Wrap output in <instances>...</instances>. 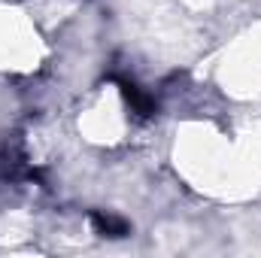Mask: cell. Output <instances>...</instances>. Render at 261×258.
<instances>
[{"label":"cell","instance_id":"6da1fadb","mask_svg":"<svg viewBox=\"0 0 261 258\" xmlns=\"http://www.w3.org/2000/svg\"><path fill=\"white\" fill-rule=\"evenodd\" d=\"M116 82H119V88H122V97L128 100L130 113H137L140 119H152L155 113H158V104H155V97L152 94H146L137 82H130V79H119V76H113Z\"/></svg>","mask_w":261,"mask_h":258},{"label":"cell","instance_id":"7a4b0ae2","mask_svg":"<svg viewBox=\"0 0 261 258\" xmlns=\"http://www.w3.org/2000/svg\"><path fill=\"white\" fill-rule=\"evenodd\" d=\"M91 228H94L100 237H110V240H122V237H128L130 234V225L122 219V216H116V213H103V210L91 213Z\"/></svg>","mask_w":261,"mask_h":258}]
</instances>
